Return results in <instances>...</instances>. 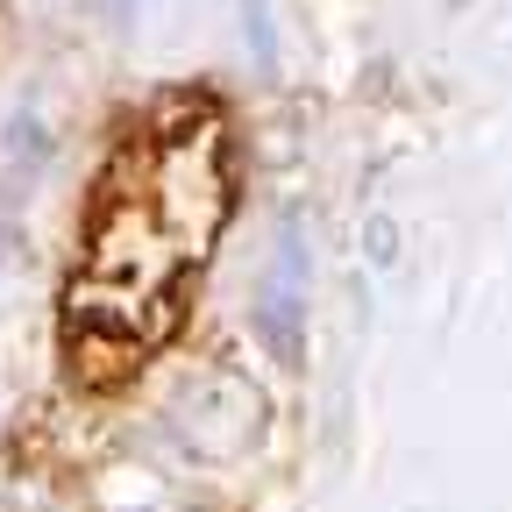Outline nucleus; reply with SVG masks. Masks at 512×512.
Wrapping results in <instances>:
<instances>
[{"label":"nucleus","mask_w":512,"mask_h":512,"mask_svg":"<svg viewBox=\"0 0 512 512\" xmlns=\"http://www.w3.org/2000/svg\"><path fill=\"white\" fill-rule=\"evenodd\" d=\"M299 313H306V249H299V235H285L278 264L264 278V328H271V342L285 356L299 349Z\"/></svg>","instance_id":"obj_1"}]
</instances>
